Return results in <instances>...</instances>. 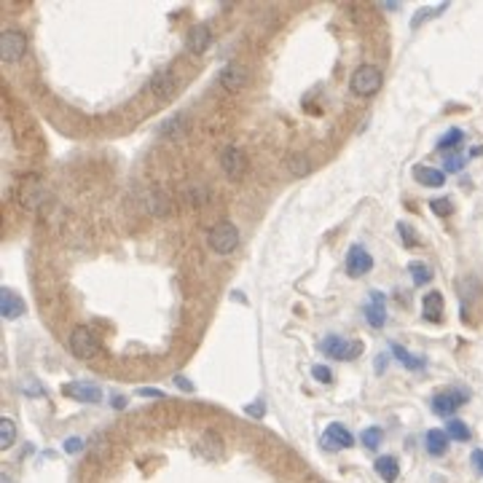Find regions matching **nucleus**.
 Instances as JSON below:
<instances>
[{
  "label": "nucleus",
  "instance_id": "f257e3e1",
  "mask_svg": "<svg viewBox=\"0 0 483 483\" xmlns=\"http://www.w3.org/2000/svg\"><path fill=\"white\" fill-rule=\"evenodd\" d=\"M207 241L218 255H231L239 247V228L234 223H228V220H220V223H215L209 228Z\"/></svg>",
  "mask_w": 483,
  "mask_h": 483
},
{
  "label": "nucleus",
  "instance_id": "f03ea898",
  "mask_svg": "<svg viewBox=\"0 0 483 483\" xmlns=\"http://www.w3.org/2000/svg\"><path fill=\"white\" fill-rule=\"evenodd\" d=\"M382 83H384V76H382V70L373 67V64H360V67L352 73V80H349V86H352V92L357 97L376 94V92L382 89Z\"/></svg>",
  "mask_w": 483,
  "mask_h": 483
},
{
  "label": "nucleus",
  "instance_id": "7ed1b4c3",
  "mask_svg": "<svg viewBox=\"0 0 483 483\" xmlns=\"http://www.w3.org/2000/svg\"><path fill=\"white\" fill-rule=\"evenodd\" d=\"M70 352L76 354L78 360H94L99 354V341L94 338V333L89 328L78 325L73 333H70Z\"/></svg>",
  "mask_w": 483,
  "mask_h": 483
},
{
  "label": "nucleus",
  "instance_id": "20e7f679",
  "mask_svg": "<svg viewBox=\"0 0 483 483\" xmlns=\"http://www.w3.org/2000/svg\"><path fill=\"white\" fill-rule=\"evenodd\" d=\"M320 349L328 357H333V360H354L357 354L363 352V344L360 341H346L341 336H328L320 344Z\"/></svg>",
  "mask_w": 483,
  "mask_h": 483
},
{
  "label": "nucleus",
  "instance_id": "39448f33",
  "mask_svg": "<svg viewBox=\"0 0 483 483\" xmlns=\"http://www.w3.org/2000/svg\"><path fill=\"white\" fill-rule=\"evenodd\" d=\"M24 51H27V38H24V32L19 30H6L3 35H0V57H3V62H19L22 57H24Z\"/></svg>",
  "mask_w": 483,
  "mask_h": 483
},
{
  "label": "nucleus",
  "instance_id": "423d86ee",
  "mask_svg": "<svg viewBox=\"0 0 483 483\" xmlns=\"http://www.w3.org/2000/svg\"><path fill=\"white\" fill-rule=\"evenodd\" d=\"M322 446L328 451H338V449H349V446H354V438L352 433L344 427V424H338V421H333V424H328L325 427V435H322Z\"/></svg>",
  "mask_w": 483,
  "mask_h": 483
},
{
  "label": "nucleus",
  "instance_id": "0eeeda50",
  "mask_svg": "<svg viewBox=\"0 0 483 483\" xmlns=\"http://www.w3.org/2000/svg\"><path fill=\"white\" fill-rule=\"evenodd\" d=\"M247 80H250V70L239 62H228L220 70V86L225 92H239V89H244Z\"/></svg>",
  "mask_w": 483,
  "mask_h": 483
},
{
  "label": "nucleus",
  "instance_id": "6e6552de",
  "mask_svg": "<svg viewBox=\"0 0 483 483\" xmlns=\"http://www.w3.org/2000/svg\"><path fill=\"white\" fill-rule=\"evenodd\" d=\"M220 167H223V172L231 180H239L247 172V159H244V153H241L239 148L228 145V148H223V153H220Z\"/></svg>",
  "mask_w": 483,
  "mask_h": 483
},
{
  "label": "nucleus",
  "instance_id": "1a4fd4ad",
  "mask_svg": "<svg viewBox=\"0 0 483 483\" xmlns=\"http://www.w3.org/2000/svg\"><path fill=\"white\" fill-rule=\"evenodd\" d=\"M370 269H373V258H370V253L365 247H360V244H352L349 253H346V274H349V276H363V274H368Z\"/></svg>",
  "mask_w": 483,
  "mask_h": 483
},
{
  "label": "nucleus",
  "instance_id": "9d476101",
  "mask_svg": "<svg viewBox=\"0 0 483 483\" xmlns=\"http://www.w3.org/2000/svg\"><path fill=\"white\" fill-rule=\"evenodd\" d=\"M467 398H470L467 392H456V389L454 392H440V395L433 398V411L438 416H451L459 405H465Z\"/></svg>",
  "mask_w": 483,
  "mask_h": 483
},
{
  "label": "nucleus",
  "instance_id": "9b49d317",
  "mask_svg": "<svg viewBox=\"0 0 483 483\" xmlns=\"http://www.w3.org/2000/svg\"><path fill=\"white\" fill-rule=\"evenodd\" d=\"M64 398H73L80 402H99L102 400V389L97 384H83V382H73V384L62 386Z\"/></svg>",
  "mask_w": 483,
  "mask_h": 483
},
{
  "label": "nucleus",
  "instance_id": "f8f14e48",
  "mask_svg": "<svg viewBox=\"0 0 483 483\" xmlns=\"http://www.w3.org/2000/svg\"><path fill=\"white\" fill-rule=\"evenodd\" d=\"M46 188L41 186V180H35V177H30L24 186H22V193H19V202H22V207L27 209H38L41 207V202H46Z\"/></svg>",
  "mask_w": 483,
  "mask_h": 483
},
{
  "label": "nucleus",
  "instance_id": "ddd939ff",
  "mask_svg": "<svg viewBox=\"0 0 483 483\" xmlns=\"http://www.w3.org/2000/svg\"><path fill=\"white\" fill-rule=\"evenodd\" d=\"M212 46V32H209L207 24H193L188 35H186V48L193 51V54H202Z\"/></svg>",
  "mask_w": 483,
  "mask_h": 483
},
{
  "label": "nucleus",
  "instance_id": "4468645a",
  "mask_svg": "<svg viewBox=\"0 0 483 483\" xmlns=\"http://www.w3.org/2000/svg\"><path fill=\"white\" fill-rule=\"evenodd\" d=\"M0 314H3V320H16L24 314V304L11 288H3L0 293Z\"/></svg>",
  "mask_w": 483,
  "mask_h": 483
},
{
  "label": "nucleus",
  "instance_id": "2eb2a0df",
  "mask_svg": "<svg viewBox=\"0 0 483 483\" xmlns=\"http://www.w3.org/2000/svg\"><path fill=\"white\" fill-rule=\"evenodd\" d=\"M148 92H153L159 99L172 97V92H175V76H172L169 70H159L153 78L148 80Z\"/></svg>",
  "mask_w": 483,
  "mask_h": 483
},
{
  "label": "nucleus",
  "instance_id": "dca6fc26",
  "mask_svg": "<svg viewBox=\"0 0 483 483\" xmlns=\"http://www.w3.org/2000/svg\"><path fill=\"white\" fill-rule=\"evenodd\" d=\"M414 177H416L419 186H424V188H440V186L446 183V172H443V169H438V167H424V164L414 167Z\"/></svg>",
  "mask_w": 483,
  "mask_h": 483
},
{
  "label": "nucleus",
  "instance_id": "f3484780",
  "mask_svg": "<svg viewBox=\"0 0 483 483\" xmlns=\"http://www.w3.org/2000/svg\"><path fill=\"white\" fill-rule=\"evenodd\" d=\"M365 317H368L370 328H384L386 306H384V295H382V293H373V295H370V304L365 306Z\"/></svg>",
  "mask_w": 483,
  "mask_h": 483
},
{
  "label": "nucleus",
  "instance_id": "a211bd4d",
  "mask_svg": "<svg viewBox=\"0 0 483 483\" xmlns=\"http://www.w3.org/2000/svg\"><path fill=\"white\" fill-rule=\"evenodd\" d=\"M421 317L427 322H443V295L433 290L424 295V306H421Z\"/></svg>",
  "mask_w": 483,
  "mask_h": 483
},
{
  "label": "nucleus",
  "instance_id": "6ab92c4d",
  "mask_svg": "<svg viewBox=\"0 0 483 483\" xmlns=\"http://www.w3.org/2000/svg\"><path fill=\"white\" fill-rule=\"evenodd\" d=\"M424 446H427V454L443 456L449 451V433L446 430H430L427 438H424Z\"/></svg>",
  "mask_w": 483,
  "mask_h": 483
},
{
  "label": "nucleus",
  "instance_id": "aec40b11",
  "mask_svg": "<svg viewBox=\"0 0 483 483\" xmlns=\"http://www.w3.org/2000/svg\"><path fill=\"white\" fill-rule=\"evenodd\" d=\"M373 467H376L379 478L386 481V483H395L398 481V475H400V465H398V459H395V456H379Z\"/></svg>",
  "mask_w": 483,
  "mask_h": 483
},
{
  "label": "nucleus",
  "instance_id": "412c9836",
  "mask_svg": "<svg viewBox=\"0 0 483 483\" xmlns=\"http://www.w3.org/2000/svg\"><path fill=\"white\" fill-rule=\"evenodd\" d=\"M389 346H392V354H395V357H398L408 370H421L424 365H427V360H424V357H416V354L405 352L400 344H389Z\"/></svg>",
  "mask_w": 483,
  "mask_h": 483
},
{
  "label": "nucleus",
  "instance_id": "4be33fe9",
  "mask_svg": "<svg viewBox=\"0 0 483 483\" xmlns=\"http://www.w3.org/2000/svg\"><path fill=\"white\" fill-rule=\"evenodd\" d=\"M186 129H188V118H186L183 113H177V115H172L169 121H164L161 134H164V137H180Z\"/></svg>",
  "mask_w": 483,
  "mask_h": 483
},
{
  "label": "nucleus",
  "instance_id": "5701e85b",
  "mask_svg": "<svg viewBox=\"0 0 483 483\" xmlns=\"http://www.w3.org/2000/svg\"><path fill=\"white\" fill-rule=\"evenodd\" d=\"M14 440H16V424H14V419L3 416V419H0V449H3V451L11 449V446H14Z\"/></svg>",
  "mask_w": 483,
  "mask_h": 483
},
{
  "label": "nucleus",
  "instance_id": "b1692460",
  "mask_svg": "<svg viewBox=\"0 0 483 483\" xmlns=\"http://www.w3.org/2000/svg\"><path fill=\"white\" fill-rule=\"evenodd\" d=\"M408 272H411V279H414V285H427V282H433V269L430 266H424V263H419V260H414L411 266H408Z\"/></svg>",
  "mask_w": 483,
  "mask_h": 483
},
{
  "label": "nucleus",
  "instance_id": "393cba45",
  "mask_svg": "<svg viewBox=\"0 0 483 483\" xmlns=\"http://www.w3.org/2000/svg\"><path fill=\"white\" fill-rule=\"evenodd\" d=\"M462 140H465V132L462 129H449V134H443L438 140V150H451V148H456Z\"/></svg>",
  "mask_w": 483,
  "mask_h": 483
},
{
  "label": "nucleus",
  "instance_id": "a878e982",
  "mask_svg": "<svg viewBox=\"0 0 483 483\" xmlns=\"http://www.w3.org/2000/svg\"><path fill=\"white\" fill-rule=\"evenodd\" d=\"M446 433H449V438H454V440H470V427H467L465 421H459V419H451L449 427H446Z\"/></svg>",
  "mask_w": 483,
  "mask_h": 483
},
{
  "label": "nucleus",
  "instance_id": "bb28decb",
  "mask_svg": "<svg viewBox=\"0 0 483 483\" xmlns=\"http://www.w3.org/2000/svg\"><path fill=\"white\" fill-rule=\"evenodd\" d=\"M430 209H433L438 218H449L451 212H454V202H451L449 196H438V199L430 202Z\"/></svg>",
  "mask_w": 483,
  "mask_h": 483
},
{
  "label": "nucleus",
  "instance_id": "cd10ccee",
  "mask_svg": "<svg viewBox=\"0 0 483 483\" xmlns=\"http://www.w3.org/2000/svg\"><path fill=\"white\" fill-rule=\"evenodd\" d=\"M382 438H384V433H382L379 427H368V430L363 433V446L370 451L379 449V446H382Z\"/></svg>",
  "mask_w": 483,
  "mask_h": 483
},
{
  "label": "nucleus",
  "instance_id": "c85d7f7f",
  "mask_svg": "<svg viewBox=\"0 0 483 483\" xmlns=\"http://www.w3.org/2000/svg\"><path fill=\"white\" fill-rule=\"evenodd\" d=\"M467 164V159L462 153H446V161H443V172H459Z\"/></svg>",
  "mask_w": 483,
  "mask_h": 483
},
{
  "label": "nucleus",
  "instance_id": "c756f323",
  "mask_svg": "<svg viewBox=\"0 0 483 483\" xmlns=\"http://www.w3.org/2000/svg\"><path fill=\"white\" fill-rule=\"evenodd\" d=\"M312 376H314L320 384H330V382H333V373H330L328 365H312Z\"/></svg>",
  "mask_w": 483,
  "mask_h": 483
},
{
  "label": "nucleus",
  "instance_id": "7c9ffc66",
  "mask_svg": "<svg viewBox=\"0 0 483 483\" xmlns=\"http://www.w3.org/2000/svg\"><path fill=\"white\" fill-rule=\"evenodd\" d=\"M446 6H449V3H440L438 8H421V11L414 16V27H419V24H421V19H427V16H438L440 11H446Z\"/></svg>",
  "mask_w": 483,
  "mask_h": 483
},
{
  "label": "nucleus",
  "instance_id": "2f4dec72",
  "mask_svg": "<svg viewBox=\"0 0 483 483\" xmlns=\"http://www.w3.org/2000/svg\"><path fill=\"white\" fill-rule=\"evenodd\" d=\"M207 199H209L207 188H202V186H199V188H191V202H193V204H204Z\"/></svg>",
  "mask_w": 483,
  "mask_h": 483
},
{
  "label": "nucleus",
  "instance_id": "473e14b6",
  "mask_svg": "<svg viewBox=\"0 0 483 483\" xmlns=\"http://www.w3.org/2000/svg\"><path fill=\"white\" fill-rule=\"evenodd\" d=\"M290 169H293L295 175H304L306 169H309V164H306V159H301V156H293V159H290Z\"/></svg>",
  "mask_w": 483,
  "mask_h": 483
},
{
  "label": "nucleus",
  "instance_id": "72a5a7b5",
  "mask_svg": "<svg viewBox=\"0 0 483 483\" xmlns=\"http://www.w3.org/2000/svg\"><path fill=\"white\" fill-rule=\"evenodd\" d=\"M80 449H83V440H80V438H67V440H64V451H67V454H78Z\"/></svg>",
  "mask_w": 483,
  "mask_h": 483
},
{
  "label": "nucleus",
  "instance_id": "f704fd0d",
  "mask_svg": "<svg viewBox=\"0 0 483 483\" xmlns=\"http://www.w3.org/2000/svg\"><path fill=\"white\" fill-rule=\"evenodd\" d=\"M472 465H475V470L483 475V449H475L472 451Z\"/></svg>",
  "mask_w": 483,
  "mask_h": 483
},
{
  "label": "nucleus",
  "instance_id": "c9c22d12",
  "mask_svg": "<svg viewBox=\"0 0 483 483\" xmlns=\"http://www.w3.org/2000/svg\"><path fill=\"white\" fill-rule=\"evenodd\" d=\"M175 384L180 386L183 392H193V384L188 382V379H186V376H175Z\"/></svg>",
  "mask_w": 483,
  "mask_h": 483
},
{
  "label": "nucleus",
  "instance_id": "e433bc0d",
  "mask_svg": "<svg viewBox=\"0 0 483 483\" xmlns=\"http://www.w3.org/2000/svg\"><path fill=\"white\" fill-rule=\"evenodd\" d=\"M398 231H400L402 237H405V244H416V239H414V234H411V231H408V225H398Z\"/></svg>",
  "mask_w": 483,
  "mask_h": 483
},
{
  "label": "nucleus",
  "instance_id": "4c0bfd02",
  "mask_svg": "<svg viewBox=\"0 0 483 483\" xmlns=\"http://www.w3.org/2000/svg\"><path fill=\"white\" fill-rule=\"evenodd\" d=\"M247 414H250V416H263V402H260V405H258V402H255V405H247Z\"/></svg>",
  "mask_w": 483,
  "mask_h": 483
},
{
  "label": "nucleus",
  "instance_id": "58836bf2",
  "mask_svg": "<svg viewBox=\"0 0 483 483\" xmlns=\"http://www.w3.org/2000/svg\"><path fill=\"white\" fill-rule=\"evenodd\" d=\"M140 395H145V398H150V395H153V398H164V392H159V389H148V386L140 389Z\"/></svg>",
  "mask_w": 483,
  "mask_h": 483
}]
</instances>
